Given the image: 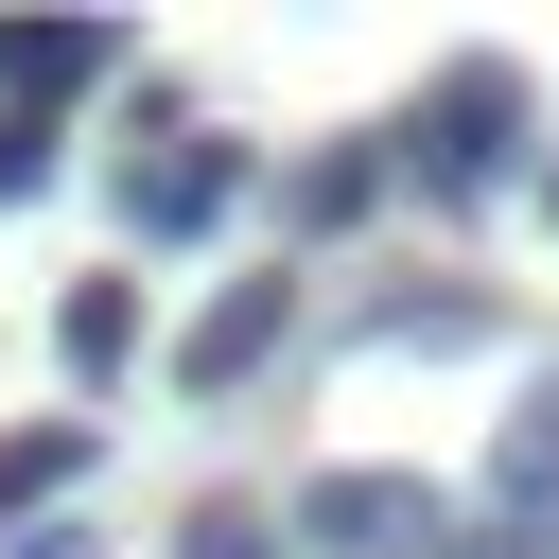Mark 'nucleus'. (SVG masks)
Segmentation results:
<instances>
[{
	"instance_id": "obj_15",
	"label": "nucleus",
	"mask_w": 559,
	"mask_h": 559,
	"mask_svg": "<svg viewBox=\"0 0 559 559\" xmlns=\"http://www.w3.org/2000/svg\"><path fill=\"white\" fill-rule=\"evenodd\" d=\"M542 210H559V157H542Z\"/></svg>"
},
{
	"instance_id": "obj_8",
	"label": "nucleus",
	"mask_w": 559,
	"mask_h": 559,
	"mask_svg": "<svg viewBox=\"0 0 559 559\" xmlns=\"http://www.w3.org/2000/svg\"><path fill=\"white\" fill-rule=\"evenodd\" d=\"M87 472V419H35V437H0V524H52V489Z\"/></svg>"
},
{
	"instance_id": "obj_1",
	"label": "nucleus",
	"mask_w": 559,
	"mask_h": 559,
	"mask_svg": "<svg viewBox=\"0 0 559 559\" xmlns=\"http://www.w3.org/2000/svg\"><path fill=\"white\" fill-rule=\"evenodd\" d=\"M384 175H419V210H489L524 175V70L507 52H454L402 122H384Z\"/></svg>"
},
{
	"instance_id": "obj_3",
	"label": "nucleus",
	"mask_w": 559,
	"mask_h": 559,
	"mask_svg": "<svg viewBox=\"0 0 559 559\" xmlns=\"http://www.w3.org/2000/svg\"><path fill=\"white\" fill-rule=\"evenodd\" d=\"M280 349H297V280H227V297L175 332V384H192V402H227V384H262Z\"/></svg>"
},
{
	"instance_id": "obj_6",
	"label": "nucleus",
	"mask_w": 559,
	"mask_h": 559,
	"mask_svg": "<svg viewBox=\"0 0 559 559\" xmlns=\"http://www.w3.org/2000/svg\"><path fill=\"white\" fill-rule=\"evenodd\" d=\"M52 349H70V384H122V367H140V297H122V280H70V297H52Z\"/></svg>"
},
{
	"instance_id": "obj_9",
	"label": "nucleus",
	"mask_w": 559,
	"mask_h": 559,
	"mask_svg": "<svg viewBox=\"0 0 559 559\" xmlns=\"http://www.w3.org/2000/svg\"><path fill=\"white\" fill-rule=\"evenodd\" d=\"M489 489H507V524H542V507H559V384H524V402H507V472H489Z\"/></svg>"
},
{
	"instance_id": "obj_14",
	"label": "nucleus",
	"mask_w": 559,
	"mask_h": 559,
	"mask_svg": "<svg viewBox=\"0 0 559 559\" xmlns=\"http://www.w3.org/2000/svg\"><path fill=\"white\" fill-rule=\"evenodd\" d=\"M454 559H542V524H489V542H454Z\"/></svg>"
},
{
	"instance_id": "obj_13",
	"label": "nucleus",
	"mask_w": 559,
	"mask_h": 559,
	"mask_svg": "<svg viewBox=\"0 0 559 559\" xmlns=\"http://www.w3.org/2000/svg\"><path fill=\"white\" fill-rule=\"evenodd\" d=\"M0 559H105V542H87V524H17Z\"/></svg>"
},
{
	"instance_id": "obj_10",
	"label": "nucleus",
	"mask_w": 559,
	"mask_h": 559,
	"mask_svg": "<svg viewBox=\"0 0 559 559\" xmlns=\"http://www.w3.org/2000/svg\"><path fill=\"white\" fill-rule=\"evenodd\" d=\"M384 349H489V297H367Z\"/></svg>"
},
{
	"instance_id": "obj_7",
	"label": "nucleus",
	"mask_w": 559,
	"mask_h": 559,
	"mask_svg": "<svg viewBox=\"0 0 559 559\" xmlns=\"http://www.w3.org/2000/svg\"><path fill=\"white\" fill-rule=\"evenodd\" d=\"M367 192H384V140H332V157H297V192H280V210L332 245V227H367Z\"/></svg>"
},
{
	"instance_id": "obj_4",
	"label": "nucleus",
	"mask_w": 559,
	"mask_h": 559,
	"mask_svg": "<svg viewBox=\"0 0 559 559\" xmlns=\"http://www.w3.org/2000/svg\"><path fill=\"white\" fill-rule=\"evenodd\" d=\"M297 542H314V559H384V542H437V489H402V472H314V489H297Z\"/></svg>"
},
{
	"instance_id": "obj_12",
	"label": "nucleus",
	"mask_w": 559,
	"mask_h": 559,
	"mask_svg": "<svg viewBox=\"0 0 559 559\" xmlns=\"http://www.w3.org/2000/svg\"><path fill=\"white\" fill-rule=\"evenodd\" d=\"M175 559H280V524H262V507H192V542H175Z\"/></svg>"
},
{
	"instance_id": "obj_2",
	"label": "nucleus",
	"mask_w": 559,
	"mask_h": 559,
	"mask_svg": "<svg viewBox=\"0 0 559 559\" xmlns=\"http://www.w3.org/2000/svg\"><path fill=\"white\" fill-rule=\"evenodd\" d=\"M227 192H245V140H227V122H175V140L122 157V227H140V245H210Z\"/></svg>"
},
{
	"instance_id": "obj_11",
	"label": "nucleus",
	"mask_w": 559,
	"mask_h": 559,
	"mask_svg": "<svg viewBox=\"0 0 559 559\" xmlns=\"http://www.w3.org/2000/svg\"><path fill=\"white\" fill-rule=\"evenodd\" d=\"M35 192H52V122H35V105H0V210H35Z\"/></svg>"
},
{
	"instance_id": "obj_5",
	"label": "nucleus",
	"mask_w": 559,
	"mask_h": 559,
	"mask_svg": "<svg viewBox=\"0 0 559 559\" xmlns=\"http://www.w3.org/2000/svg\"><path fill=\"white\" fill-rule=\"evenodd\" d=\"M105 70H122V35H105V17H0V87H17V105L105 87Z\"/></svg>"
}]
</instances>
